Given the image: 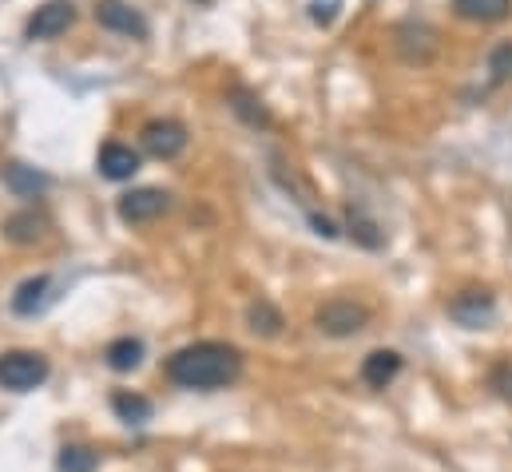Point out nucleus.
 Returning <instances> with one entry per match:
<instances>
[{
    "label": "nucleus",
    "mask_w": 512,
    "mask_h": 472,
    "mask_svg": "<svg viewBox=\"0 0 512 472\" xmlns=\"http://www.w3.org/2000/svg\"><path fill=\"white\" fill-rule=\"evenodd\" d=\"M56 469L60 472H96V453L84 449V445H64Z\"/></svg>",
    "instance_id": "nucleus-17"
},
{
    "label": "nucleus",
    "mask_w": 512,
    "mask_h": 472,
    "mask_svg": "<svg viewBox=\"0 0 512 472\" xmlns=\"http://www.w3.org/2000/svg\"><path fill=\"white\" fill-rule=\"evenodd\" d=\"M52 278H28V282H20L16 286V294H12V310L20 314V318H32V314H40L48 302H52Z\"/></svg>",
    "instance_id": "nucleus-10"
},
{
    "label": "nucleus",
    "mask_w": 512,
    "mask_h": 472,
    "mask_svg": "<svg viewBox=\"0 0 512 472\" xmlns=\"http://www.w3.org/2000/svg\"><path fill=\"white\" fill-rule=\"evenodd\" d=\"M509 72H512V44H505V48H497V56H493V76L505 80Z\"/></svg>",
    "instance_id": "nucleus-19"
},
{
    "label": "nucleus",
    "mask_w": 512,
    "mask_h": 472,
    "mask_svg": "<svg viewBox=\"0 0 512 472\" xmlns=\"http://www.w3.org/2000/svg\"><path fill=\"white\" fill-rule=\"evenodd\" d=\"M72 24H76V8L64 4V0H52V4H44V8H36V12L28 16V36H32V40H56V36H64Z\"/></svg>",
    "instance_id": "nucleus-8"
},
{
    "label": "nucleus",
    "mask_w": 512,
    "mask_h": 472,
    "mask_svg": "<svg viewBox=\"0 0 512 472\" xmlns=\"http://www.w3.org/2000/svg\"><path fill=\"white\" fill-rule=\"evenodd\" d=\"M247 326L255 330L258 338H278L286 322H282V314H278V310H274L266 298H258V302H251V306H247Z\"/></svg>",
    "instance_id": "nucleus-13"
},
{
    "label": "nucleus",
    "mask_w": 512,
    "mask_h": 472,
    "mask_svg": "<svg viewBox=\"0 0 512 472\" xmlns=\"http://www.w3.org/2000/svg\"><path fill=\"white\" fill-rule=\"evenodd\" d=\"M139 143L151 159H175L187 147V127L179 119H147L139 131Z\"/></svg>",
    "instance_id": "nucleus-4"
},
{
    "label": "nucleus",
    "mask_w": 512,
    "mask_h": 472,
    "mask_svg": "<svg viewBox=\"0 0 512 472\" xmlns=\"http://www.w3.org/2000/svg\"><path fill=\"white\" fill-rule=\"evenodd\" d=\"M314 322H318V330L330 334V338H354L358 330H366L370 314H366V306H358V302H350V298H330L326 306H318Z\"/></svg>",
    "instance_id": "nucleus-3"
},
{
    "label": "nucleus",
    "mask_w": 512,
    "mask_h": 472,
    "mask_svg": "<svg viewBox=\"0 0 512 472\" xmlns=\"http://www.w3.org/2000/svg\"><path fill=\"white\" fill-rule=\"evenodd\" d=\"M374 231H378V227H374L362 211H350V235L358 238L362 246H382V235H374Z\"/></svg>",
    "instance_id": "nucleus-18"
},
{
    "label": "nucleus",
    "mask_w": 512,
    "mask_h": 472,
    "mask_svg": "<svg viewBox=\"0 0 512 472\" xmlns=\"http://www.w3.org/2000/svg\"><path fill=\"white\" fill-rule=\"evenodd\" d=\"M112 409H116V417H120V421H128V425H143V421H151V401H147V397H139V393H128V389H120V393L112 397Z\"/></svg>",
    "instance_id": "nucleus-15"
},
{
    "label": "nucleus",
    "mask_w": 512,
    "mask_h": 472,
    "mask_svg": "<svg viewBox=\"0 0 512 472\" xmlns=\"http://www.w3.org/2000/svg\"><path fill=\"white\" fill-rule=\"evenodd\" d=\"M453 8H457L465 20L493 24V20H505V16H509L512 0H453Z\"/></svg>",
    "instance_id": "nucleus-12"
},
{
    "label": "nucleus",
    "mask_w": 512,
    "mask_h": 472,
    "mask_svg": "<svg viewBox=\"0 0 512 472\" xmlns=\"http://www.w3.org/2000/svg\"><path fill=\"white\" fill-rule=\"evenodd\" d=\"M139 171V151H131L128 143H104L100 147V175L112 183H128Z\"/></svg>",
    "instance_id": "nucleus-9"
},
{
    "label": "nucleus",
    "mask_w": 512,
    "mask_h": 472,
    "mask_svg": "<svg viewBox=\"0 0 512 472\" xmlns=\"http://www.w3.org/2000/svg\"><path fill=\"white\" fill-rule=\"evenodd\" d=\"M397 373H401V354H393V350H374V354L362 361V381H366L370 389L393 385Z\"/></svg>",
    "instance_id": "nucleus-11"
},
{
    "label": "nucleus",
    "mask_w": 512,
    "mask_h": 472,
    "mask_svg": "<svg viewBox=\"0 0 512 472\" xmlns=\"http://www.w3.org/2000/svg\"><path fill=\"white\" fill-rule=\"evenodd\" d=\"M4 183H8L16 195H24V199H32L36 191H44V187H48V179H44V175H36V171H28L24 163H12V167L4 171Z\"/></svg>",
    "instance_id": "nucleus-16"
},
{
    "label": "nucleus",
    "mask_w": 512,
    "mask_h": 472,
    "mask_svg": "<svg viewBox=\"0 0 512 472\" xmlns=\"http://www.w3.org/2000/svg\"><path fill=\"white\" fill-rule=\"evenodd\" d=\"M48 381V357L36 350H8L0 354V389L8 393H32Z\"/></svg>",
    "instance_id": "nucleus-2"
},
{
    "label": "nucleus",
    "mask_w": 512,
    "mask_h": 472,
    "mask_svg": "<svg viewBox=\"0 0 512 472\" xmlns=\"http://www.w3.org/2000/svg\"><path fill=\"white\" fill-rule=\"evenodd\" d=\"M449 318L457 326H465V330H481V326H489L497 318V302H493L489 290H465V294H457L449 302Z\"/></svg>",
    "instance_id": "nucleus-5"
},
{
    "label": "nucleus",
    "mask_w": 512,
    "mask_h": 472,
    "mask_svg": "<svg viewBox=\"0 0 512 472\" xmlns=\"http://www.w3.org/2000/svg\"><path fill=\"white\" fill-rule=\"evenodd\" d=\"M243 373V354L227 342H195L167 357V377L179 389H223Z\"/></svg>",
    "instance_id": "nucleus-1"
},
{
    "label": "nucleus",
    "mask_w": 512,
    "mask_h": 472,
    "mask_svg": "<svg viewBox=\"0 0 512 472\" xmlns=\"http://www.w3.org/2000/svg\"><path fill=\"white\" fill-rule=\"evenodd\" d=\"M96 24L108 28V32H120V36H131V40H143L147 36V20L139 8H131L124 0H100L96 4Z\"/></svg>",
    "instance_id": "nucleus-7"
},
{
    "label": "nucleus",
    "mask_w": 512,
    "mask_h": 472,
    "mask_svg": "<svg viewBox=\"0 0 512 472\" xmlns=\"http://www.w3.org/2000/svg\"><path fill=\"white\" fill-rule=\"evenodd\" d=\"M104 357H108V365H112L116 373H131V369H139V361H143V342H139V338H116V342L104 350Z\"/></svg>",
    "instance_id": "nucleus-14"
},
{
    "label": "nucleus",
    "mask_w": 512,
    "mask_h": 472,
    "mask_svg": "<svg viewBox=\"0 0 512 472\" xmlns=\"http://www.w3.org/2000/svg\"><path fill=\"white\" fill-rule=\"evenodd\" d=\"M167 207H171V195L167 191H159V187H135V191H128L120 199L116 211H120L124 223H151V219L167 215Z\"/></svg>",
    "instance_id": "nucleus-6"
}]
</instances>
